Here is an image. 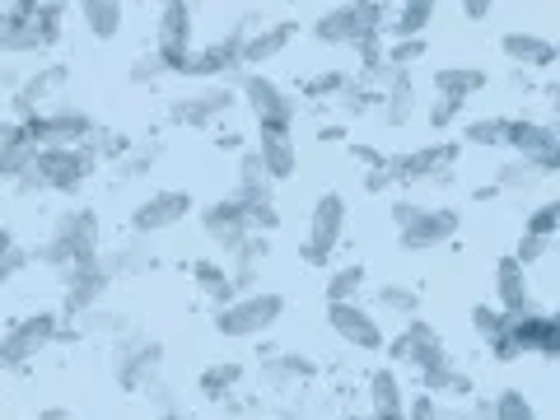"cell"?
<instances>
[{
  "instance_id": "cell-1",
  "label": "cell",
  "mask_w": 560,
  "mask_h": 420,
  "mask_svg": "<svg viewBox=\"0 0 560 420\" xmlns=\"http://www.w3.org/2000/svg\"><path fill=\"white\" fill-rule=\"evenodd\" d=\"M47 267H75V261H94L103 257V220L98 210L90 206H75V210H61L57 224H51V238L43 243L38 253Z\"/></svg>"
},
{
  "instance_id": "cell-2",
  "label": "cell",
  "mask_w": 560,
  "mask_h": 420,
  "mask_svg": "<svg viewBox=\"0 0 560 420\" xmlns=\"http://www.w3.org/2000/svg\"><path fill=\"white\" fill-rule=\"evenodd\" d=\"M393 224H397V248L401 253H430L463 230V210L453 206H420V201H393Z\"/></svg>"
},
{
  "instance_id": "cell-3",
  "label": "cell",
  "mask_w": 560,
  "mask_h": 420,
  "mask_svg": "<svg viewBox=\"0 0 560 420\" xmlns=\"http://www.w3.org/2000/svg\"><path fill=\"white\" fill-rule=\"evenodd\" d=\"M285 318V294L276 290H243L230 304L215 308V331L224 341H253L267 337V331Z\"/></svg>"
},
{
  "instance_id": "cell-4",
  "label": "cell",
  "mask_w": 560,
  "mask_h": 420,
  "mask_svg": "<svg viewBox=\"0 0 560 420\" xmlns=\"http://www.w3.org/2000/svg\"><path fill=\"white\" fill-rule=\"evenodd\" d=\"M98 154L94 145H43L33 154L28 178L38 183V191H61V197H75V191L94 178Z\"/></svg>"
},
{
  "instance_id": "cell-5",
  "label": "cell",
  "mask_w": 560,
  "mask_h": 420,
  "mask_svg": "<svg viewBox=\"0 0 560 420\" xmlns=\"http://www.w3.org/2000/svg\"><path fill=\"white\" fill-rule=\"evenodd\" d=\"M243 38H248V28L234 24V28H230V38H220V43H210V47H191V51H183V57L168 66V75H183V80H210V84H230V80H238V75H243V61H238Z\"/></svg>"
},
{
  "instance_id": "cell-6",
  "label": "cell",
  "mask_w": 560,
  "mask_h": 420,
  "mask_svg": "<svg viewBox=\"0 0 560 420\" xmlns=\"http://www.w3.org/2000/svg\"><path fill=\"white\" fill-rule=\"evenodd\" d=\"M57 341H61V313H51V308L28 313V318L10 323L5 337H0V364H5V370H28V364Z\"/></svg>"
},
{
  "instance_id": "cell-7",
  "label": "cell",
  "mask_w": 560,
  "mask_h": 420,
  "mask_svg": "<svg viewBox=\"0 0 560 420\" xmlns=\"http://www.w3.org/2000/svg\"><path fill=\"white\" fill-rule=\"evenodd\" d=\"M346 220H350V206L341 191H323L308 210V238L300 243V257L308 267H331V253L341 248L346 238Z\"/></svg>"
},
{
  "instance_id": "cell-8",
  "label": "cell",
  "mask_w": 560,
  "mask_h": 420,
  "mask_svg": "<svg viewBox=\"0 0 560 420\" xmlns=\"http://www.w3.org/2000/svg\"><path fill=\"white\" fill-rule=\"evenodd\" d=\"M238 94L248 103V113L257 127H271V131H294L300 121V98L290 90H280L276 80H267L261 70H243L238 75Z\"/></svg>"
},
{
  "instance_id": "cell-9",
  "label": "cell",
  "mask_w": 560,
  "mask_h": 420,
  "mask_svg": "<svg viewBox=\"0 0 560 420\" xmlns=\"http://www.w3.org/2000/svg\"><path fill=\"white\" fill-rule=\"evenodd\" d=\"M20 127L28 131V140L33 145H90V140L98 136V127H94V117L84 113V108H75V103H57V108H43V113H33V117H24Z\"/></svg>"
},
{
  "instance_id": "cell-10",
  "label": "cell",
  "mask_w": 560,
  "mask_h": 420,
  "mask_svg": "<svg viewBox=\"0 0 560 420\" xmlns=\"http://www.w3.org/2000/svg\"><path fill=\"white\" fill-rule=\"evenodd\" d=\"M504 145L514 150V160H528L541 178H551L560 168V136L551 121H537V117H510L504 121Z\"/></svg>"
},
{
  "instance_id": "cell-11",
  "label": "cell",
  "mask_w": 560,
  "mask_h": 420,
  "mask_svg": "<svg viewBox=\"0 0 560 420\" xmlns=\"http://www.w3.org/2000/svg\"><path fill=\"white\" fill-rule=\"evenodd\" d=\"M108 285H113V271L103 257L61 267V318H84L90 308H98L108 300Z\"/></svg>"
},
{
  "instance_id": "cell-12",
  "label": "cell",
  "mask_w": 560,
  "mask_h": 420,
  "mask_svg": "<svg viewBox=\"0 0 560 420\" xmlns=\"http://www.w3.org/2000/svg\"><path fill=\"white\" fill-rule=\"evenodd\" d=\"M458 154H463L458 140H430V145L388 160V173H393V183H401V187H411V183H448L453 178L448 168L458 164Z\"/></svg>"
},
{
  "instance_id": "cell-13",
  "label": "cell",
  "mask_w": 560,
  "mask_h": 420,
  "mask_svg": "<svg viewBox=\"0 0 560 420\" xmlns=\"http://www.w3.org/2000/svg\"><path fill=\"white\" fill-rule=\"evenodd\" d=\"M383 350H388V360H397V364H407V370H430V364H440L444 355H448V346H444V337H440V327L434 323H425V318H411L401 323V331L393 341H383Z\"/></svg>"
},
{
  "instance_id": "cell-14",
  "label": "cell",
  "mask_w": 560,
  "mask_h": 420,
  "mask_svg": "<svg viewBox=\"0 0 560 420\" xmlns=\"http://www.w3.org/2000/svg\"><path fill=\"white\" fill-rule=\"evenodd\" d=\"M510 341L518 346V355H541V360H556L560 355V318L547 308H523V313H510Z\"/></svg>"
},
{
  "instance_id": "cell-15",
  "label": "cell",
  "mask_w": 560,
  "mask_h": 420,
  "mask_svg": "<svg viewBox=\"0 0 560 420\" xmlns=\"http://www.w3.org/2000/svg\"><path fill=\"white\" fill-rule=\"evenodd\" d=\"M191 210H197L191 191H183V187H160V191H150V197L131 210V230H136L140 238L164 234V230H173V224H183Z\"/></svg>"
},
{
  "instance_id": "cell-16",
  "label": "cell",
  "mask_w": 560,
  "mask_h": 420,
  "mask_svg": "<svg viewBox=\"0 0 560 420\" xmlns=\"http://www.w3.org/2000/svg\"><path fill=\"white\" fill-rule=\"evenodd\" d=\"M327 327L337 331V341L346 346H355V350H383V318L370 308V304H360V300H346V304H327Z\"/></svg>"
},
{
  "instance_id": "cell-17",
  "label": "cell",
  "mask_w": 560,
  "mask_h": 420,
  "mask_svg": "<svg viewBox=\"0 0 560 420\" xmlns=\"http://www.w3.org/2000/svg\"><path fill=\"white\" fill-rule=\"evenodd\" d=\"M191 33H197V14H191V0H160V14H154V57L164 61V70L191 51Z\"/></svg>"
},
{
  "instance_id": "cell-18",
  "label": "cell",
  "mask_w": 560,
  "mask_h": 420,
  "mask_svg": "<svg viewBox=\"0 0 560 420\" xmlns=\"http://www.w3.org/2000/svg\"><path fill=\"white\" fill-rule=\"evenodd\" d=\"M234 103H238V94L230 90V84H206V90L187 94V98H173L168 117L178 121V127H187V131H210L224 113L234 108Z\"/></svg>"
},
{
  "instance_id": "cell-19",
  "label": "cell",
  "mask_w": 560,
  "mask_h": 420,
  "mask_svg": "<svg viewBox=\"0 0 560 420\" xmlns=\"http://www.w3.org/2000/svg\"><path fill=\"white\" fill-rule=\"evenodd\" d=\"M201 234L210 238V248H220V257H230L243 238H248V206L238 197H220L201 206Z\"/></svg>"
},
{
  "instance_id": "cell-20",
  "label": "cell",
  "mask_w": 560,
  "mask_h": 420,
  "mask_svg": "<svg viewBox=\"0 0 560 420\" xmlns=\"http://www.w3.org/2000/svg\"><path fill=\"white\" fill-rule=\"evenodd\" d=\"M313 38H318L323 47H360L364 38H383V33H374L370 24H364L360 0H341V5H331V10L318 14Z\"/></svg>"
},
{
  "instance_id": "cell-21",
  "label": "cell",
  "mask_w": 560,
  "mask_h": 420,
  "mask_svg": "<svg viewBox=\"0 0 560 420\" xmlns=\"http://www.w3.org/2000/svg\"><path fill=\"white\" fill-rule=\"evenodd\" d=\"M160 364H164V341H154V337H131L127 346H117V360H113V374L121 388H150L154 374H160Z\"/></svg>"
},
{
  "instance_id": "cell-22",
  "label": "cell",
  "mask_w": 560,
  "mask_h": 420,
  "mask_svg": "<svg viewBox=\"0 0 560 420\" xmlns=\"http://www.w3.org/2000/svg\"><path fill=\"white\" fill-rule=\"evenodd\" d=\"M66 80H70L66 66H43L38 75L20 80V84H14V94H10V117L24 121V117H33V113H43L47 98H57V90H66Z\"/></svg>"
},
{
  "instance_id": "cell-23",
  "label": "cell",
  "mask_w": 560,
  "mask_h": 420,
  "mask_svg": "<svg viewBox=\"0 0 560 420\" xmlns=\"http://www.w3.org/2000/svg\"><path fill=\"white\" fill-rule=\"evenodd\" d=\"M253 154L261 160L271 183H285L294 178V168H300V145H294V131H271V127H257V145Z\"/></svg>"
},
{
  "instance_id": "cell-24",
  "label": "cell",
  "mask_w": 560,
  "mask_h": 420,
  "mask_svg": "<svg viewBox=\"0 0 560 420\" xmlns=\"http://www.w3.org/2000/svg\"><path fill=\"white\" fill-rule=\"evenodd\" d=\"M294 33H300V24H294V20H276V24H261L257 33H248V38H243V51H238L243 70H257V66L276 61L280 51L294 43Z\"/></svg>"
},
{
  "instance_id": "cell-25",
  "label": "cell",
  "mask_w": 560,
  "mask_h": 420,
  "mask_svg": "<svg viewBox=\"0 0 560 420\" xmlns=\"http://www.w3.org/2000/svg\"><path fill=\"white\" fill-rule=\"evenodd\" d=\"M500 51H504V61H514L523 70H551L556 57H560L556 43L541 38V33H533V28H510L500 38Z\"/></svg>"
},
{
  "instance_id": "cell-26",
  "label": "cell",
  "mask_w": 560,
  "mask_h": 420,
  "mask_svg": "<svg viewBox=\"0 0 560 420\" xmlns=\"http://www.w3.org/2000/svg\"><path fill=\"white\" fill-rule=\"evenodd\" d=\"M495 304H500L504 313L533 308V280H528V267H523L514 253L495 261Z\"/></svg>"
},
{
  "instance_id": "cell-27",
  "label": "cell",
  "mask_w": 560,
  "mask_h": 420,
  "mask_svg": "<svg viewBox=\"0 0 560 420\" xmlns=\"http://www.w3.org/2000/svg\"><path fill=\"white\" fill-rule=\"evenodd\" d=\"M420 393H430V397H453V401H467V397H477V383H471L467 370H458V360L444 355L440 364H430V370H420Z\"/></svg>"
},
{
  "instance_id": "cell-28",
  "label": "cell",
  "mask_w": 560,
  "mask_h": 420,
  "mask_svg": "<svg viewBox=\"0 0 560 420\" xmlns=\"http://www.w3.org/2000/svg\"><path fill=\"white\" fill-rule=\"evenodd\" d=\"M401 407H407V388H401V374L393 364L370 374V420H401Z\"/></svg>"
},
{
  "instance_id": "cell-29",
  "label": "cell",
  "mask_w": 560,
  "mask_h": 420,
  "mask_svg": "<svg viewBox=\"0 0 560 420\" xmlns=\"http://www.w3.org/2000/svg\"><path fill=\"white\" fill-rule=\"evenodd\" d=\"M261 261H267V234H248L230 257H224V267H230V280H234L238 294H243V290H257Z\"/></svg>"
},
{
  "instance_id": "cell-30",
  "label": "cell",
  "mask_w": 560,
  "mask_h": 420,
  "mask_svg": "<svg viewBox=\"0 0 560 420\" xmlns=\"http://www.w3.org/2000/svg\"><path fill=\"white\" fill-rule=\"evenodd\" d=\"M383 121L388 127H407L411 113H416V80H411V70H393L388 80H383Z\"/></svg>"
},
{
  "instance_id": "cell-31",
  "label": "cell",
  "mask_w": 560,
  "mask_h": 420,
  "mask_svg": "<svg viewBox=\"0 0 560 420\" xmlns=\"http://www.w3.org/2000/svg\"><path fill=\"white\" fill-rule=\"evenodd\" d=\"M80 20L90 28V38L113 43L121 33V20H127V0H80Z\"/></svg>"
},
{
  "instance_id": "cell-32",
  "label": "cell",
  "mask_w": 560,
  "mask_h": 420,
  "mask_svg": "<svg viewBox=\"0 0 560 420\" xmlns=\"http://www.w3.org/2000/svg\"><path fill=\"white\" fill-rule=\"evenodd\" d=\"M191 280H197V290L206 294L210 304H230L234 300V280H230V267H224V257H197L191 261Z\"/></svg>"
},
{
  "instance_id": "cell-33",
  "label": "cell",
  "mask_w": 560,
  "mask_h": 420,
  "mask_svg": "<svg viewBox=\"0 0 560 420\" xmlns=\"http://www.w3.org/2000/svg\"><path fill=\"white\" fill-rule=\"evenodd\" d=\"M271 178H267V168H261V160L253 150H243L238 154V183H234V197L243 206H257V201H271Z\"/></svg>"
},
{
  "instance_id": "cell-34",
  "label": "cell",
  "mask_w": 560,
  "mask_h": 420,
  "mask_svg": "<svg viewBox=\"0 0 560 420\" xmlns=\"http://www.w3.org/2000/svg\"><path fill=\"white\" fill-rule=\"evenodd\" d=\"M248 378V370H243V360H215V364H206L201 378H197V388L201 397L210 401H224V397H234V388Z\"/></svg>"
},
{
  "instance_id": "cell-35",
  "label": "cell",
  "mask_w": 560,
  "mask_h": 420,
  "mask_svg": "<svg viewBox=\"0 0 560 420\" xmlns=\"http://www.w3.org/2000/svg\"><path fill=\"white\" fill-rule=\"evenodd\" d=\"M486 84H490V75L481 66H440L434 70V90L453 94V98H471V94H481Z\"/></svg>"
},
{
  "instance_id": "cell-36",
  "label": "cell",
  "mask_w": 560,
  "mask_h": 420,
  "mask_svg": "<svg viewBox=\"0 0 560 420\" xmlns=\"http://www.w3.org/2000/svg\"><path fill=\"white\" fill-rule=\"evenodd\" d=\"M434 10H440V0H401L397 14L388 20V33L393 38H425Z\"/></svg>"
},
{
  "instance_id": "cell-37",
  "label": "cell",
  "mask_w": 560,
  "mask_h": 420,
  "mask_svg": "<svg viewBox=\"0 0 560 420\" xmlns=\"http://www.w3.org/2000/svg\"><path fill=\"white\" fill-rule=\"evenodd\" d=\"M33 154H38V145L28 140L24 127H14V136L0 145V183H20L24 173L33 168Z\"/></svg>"
},
{
  "instance_id": "cell-38",
  "label": "cell",
  "mask_w": 560,
  "mask_h": 420,
  "mask_svg": "<svg viewBox=\"0 0 560 420\" xmlns=\"http://www.w3.org/2000/svg\"><path fill=\"white\" fill-rule=\"evenodd\" d=\"M364 285H370V271L360 261H346V267H331L323 294H327V304H346V300H360Z\"/></svg>"
},
{
  "instance_id": "cell-39",
  "label": "cell",
  "mask_w": 560,
  "mask_h": 420,
  "mask_svg": "<svg viewBox=\"0 0 560 420\" xmlns=\"http://www.w3.org/2000/svg\"><path fill=\"white\" fill-rule=\"evenodd\" d=\"M374 313H378V318L388 313V318H401V323H407L411 313H416V290H411V285H397V280H388V285H378V290H374Z\"/></svg>"
},
{
  "instance_id": "cell-40",
  "label": "cell",
  "mask_w": 560,
  "mask_h": 420,
  "mask_svg": "<svg viewBox=\"0 0 560 420\" xmlns=\"http://www.w3.org/2000/svg\"><path fill=\"white\" fill-rule=\"evenodd\" d=\"M313 374V364L300 360V355H271V360H261V378L271 383V388H290V383H300Z\"/></svg>"
},
{
  "instance_id": "cell-41",
  "label": "cell",
  "mask_w": 560,
  "mask_h": 420,
  "mask_svg": "<svg viewBox=\"0 0 560 420\" xmlns=\"http://www.w3.org/2000/svg\"><path fill=\"white\" fill-rule=\"evenodd\" d=\"M541 183V173L528 164V160H504L500 168H495V191H533Z\"/></svg>"
},
{
  "instance_id": "cell-42",
  "label": "cell",
  "mask_w": 560,
  "mask_h": 420,
  "mask_svg": "<svg viewBox=\"0 0 560 420\" xmlns=\"http://www.w3.org/2000/svg\"><path fill=\"white\" fill-rule=\"evenodd\" d=\"M490 420H541V416L518 388H504L500 397H490Z\"/></svg>"
},
{
  "instance_id": "cell-43",
  "label": "cell",
  "mask_w": 560,
  "mask_h": 420,
  "mask_svg": "<svg viewBox=\"0 0 560 420\" xmlns=\"http://www.w3.org/2000/svg\"><path fill=\"white\" fill-rule=\"evenodd\" d=\"M103 261H108L113 280H117V276H136V271H150V267H154L150 248H140V243H127V248H117L113 257H103Z\"/></svg>"
},
{
  "instance_id": "cell-44",
  "label": "cell",
  "mask_w": 560,
  "mask_h": 420,
  "mask_svg": "<svg viewBox=\"0 0 560 420\" xmlns=\"http://www.w3.org/2000/svg\"><path fill=\"white\" fill-rule=\"evenodd\" d=\"M504 121L510 117H471L463 127L467 145H504Z\"/></svg>"
},
{
  "instance_id": "cell-45",
  "label": "cell",
  "mask_w": 560,
  "mask_h": 420,
  "mask_svg": "<svg viewBox=\"0 0 560 420\" xmlns=\"http://www.w3.org/2000/svg\"><path fill=\"white\" fill-rule=\"evenodd\" d=\"M556 230H560V201H541L523 220V234H537V238H556Z\"/></svg>"
},
{
  "instance_id": "cell-46",
  "label": "cell",
  "mask_w": 560,
  "mask_h": 420,
  "mask_svg": "<svg viewBox=\"0 0 560 420\" xmlns=\"http://www.w3.org/2000/svg\"><path fill=\"white\" fill-rule=\"evenodd\" d=\"M346 84H350V80L341 75V70H323V75H308V80L300 84V94H304V98H337Z\"/></svg>"
},
{
  "instance_id": "cell-47",
  "label": "cell",
  "mask_w": 560,
  "mask_h": 420,
  "mask_svg": "<svg viewBox=\"0 0 560 420\" xmlns=\"http://www.w3.org/2000/svg\"><path fill=\"white\" fill-rule=\"evenodd\" d=\"M463 108H467V98H453V94H440L430 103V131H448L453 121L463 117Z\"/></svg>"
},
{
  "instance_id": "cell-48",
  "label": "cell",
  "mask_w": 560,
  "mask_h": 420,
  "mask_svg": "<svg viewBox=\"0 0 560 420\" xmlns=\"http://www.w3.org/2000/svg\"><path fill=\"white\" fill-rule=\"evenodd\" d=\"M504 318H510V313H504L500 304H477V308H471V331H477L481 341H490L504 327Z\"/></svg>"
},
{
  "instance_id": "cell-49",
  "label": "cell",
  "mask_w": 560,
  "mask_h": 420,
  "mask_svg": "<svg viewBox=\"0 0 560 420\" xmlns=\"http://www.w3.org/2000/svg\"><path fill=\"white\" fill-rule=\"evenodd\" d=\"M383 57H388L393 70H411L420 57H425V38H397L388 51H383Z\"/></svg>"
},
{
  "instance_id": "cell-50",
  "label": "cell",
  "mask_w": 560,
  "mask_h": 420,
  "mask_svg": "<svg viewBox=\"0 0 560 420\" xmlns=\"http://www.w3.org/2000/svg\"><path fill=\"white\" fill-rule=\"evenodd\" d=\"M337 98H341V108H346L350 117H360V113H370L374 103H378V90H374V84H346Z\"/></svg>"
},
{
  "instance_id": "cell-51",
  "label": "cell",
  "mask_w": 560,
  "mask_h": 420,
  "mask_svg": "<svg viewBox=\"0 0 560 420\" xmlns=\"http://www.w3.org/2000/svg\"><path fill=\"white\" fill-rule=\"evenodd\" d=\"M80 323H84V331H98V337H108V331L117 337V331H127V313H98V308H90Z\"/></svg>"
},
{
  "instance_id": "cell-52",
  "label": "cell",
  "mask_w": 560,
  "mask_h": 420,
  "mask_svg": "<svg viewBox=\"0 0 560 420\" xmlns=\"http://www.w3.org/2000/svg\"><path fill=\"white\" fill-rule=\"evenodd\" d=\"M248 230H253V234H276V230H280V210H276V201H257V206H248Z\"/></svg>"
},
{
  "instance_id": "cell-53",
  "label": "cell",
  "mask_w": 560,
  "mask_h": 420,
  "mask_svg": "<svg viewBox=\"0 0 560 420\" xmlns=\"http://www.w3.org/2000/svg\"><path fill=\"white\" fill-rule=\"evenodd\" d=\"M401 420H440V397H430V393L407 397V407H401Z\"/></svg>"
},
{
  "instance_id": "cell-54",
  "label": "cell",
  "mask_w": 560,
  "mask_h": 420,
  "mask_svg": "<svg viewBox=\"0 0 560 420\" xmlns=\"http://www.w3.org/2000/svg\"><path fill=\"white\" fill-rule=\"evenodd\" d=\"M440 420H490V401L486 397H467L463 407H453V411L440 407Z\"/></svg>"
},
{
  "instance_id": "cell-55",
  "label": "cell",
  "mask_w": 560,
  "mask_h": 420,
  "mask_svg": "<svg viewBox=\"0 0 560 420\" xmlns=\"http://www.w3.org/2000/svg\"><path fill=\"white\" fill-rule=\"evenodd\" d=\"M547 253H551V238H537V234H523L518 248H514V257L523 261V267H533V261H541Z\"/></svg>"
},
{
  "instance_id": "cell-56",
  "label": "cell",
  "mask_w": 560,
  "mask_h": 420,
  "mask_svg": "<svg viewBox=\"0 0 560 420\" xmlns=\"http://www.w3.org/2000/svg\"><path fill=\"white\" fill-rule=\"evenodd\" d=\"M24 267H28V253H24V248H14V253H10L5 261H0V290H5V285H10V280H14V276H20Z\"/></svg>"
},
{
  "instance_id": "cell-57",
  "label": "cell",
  "mask_w": 560,
  "mask_h": 420,
  "mask_svg": "<svg viewBox=\"0 0 560 420\" xmlns=\"http://www.w3.org/2000/svg\"><path fill=\"white\" fill-rule=\"evenodd\" d=\"M388 187H393V173H388V164H378V168L364 173V191H370V197H374V191H388Z\"/></svg>"
},
{
  "instance_id": "cell-58",
  "label": "cell",
  "mask_w": 560,
  "mask_h": 420,
  "mask_svg": "<svg viewBox=\"0 0 560 420\" xmlns=\"http://www.w3.org/2000/svg\"><path fill=\"white\" fill-rule=\"evenodd\" d=\"M458 5H463V14H467L471 24H486L490 10H495V0H458Z\"/></svg>"
},
{
  "instance_id": "cell-59",
  "label": "cell",
  "mask_w": 560,
  "mask_h": 420,
  "mask_svg": "<svg viewBox=\"0 0 560 420\" xmlns=\"http://www.w3.org/2000/svg\"><path fill=\"white\" fill-rule=\"evenodd\" d=\"M160 75H168V70H164V61H160V57H154L150 66H145V61H140V66L131 70V80H136V84H154V80H160Z\"/></svg>"
},
{
  "instance_id": "cell-60",
  "label": "cell",
  "mask_w": 560,
  "mask_h": 420,
  "mask_svg": "<svg viewBox=\"0 0 560 420\" xmlns=\"http://www.w3.org/2000/svg\"><path fill=\"white\" fill-rule=\"evenodd\" d=\"M10 253H14V234L5 230V224H0V261H5Z\"/></svg>"
},
{
  "instance_id": "cell-61",
  "label": "cell",
  "mask_w": 560,
  "mask_h": 420,
  "mask_svg": "<svg viewBox=\"0 0 560 420\" xmlns=\"http://www.w3.org/2000/svg\"><path fill=\"white\" fill-rule=\"evenodd\" d=\"M14 127H20V121H14V117H0V145H5V140L14 136Z\"/></svg>"
},
{
  "instance_id": "cell-62",
  "label": "cell",
  "mask_w": 560,
  "mask_h": 420,
  "mask_svg": "<svg viewBox=\"0 0 560 420\" xmlns=\"http://www.w3.org/2000/svg\"><path fill=\"white\" fill-rule=\"evenodd\" d=\"M160 420H178V416H160Z\"/></svg>"
},
{
  "instance_id": "cell-63",
  "label": "cell",
  "mask_w": 560,
  "mask_h": 420,
  "mask_svg": "<svg viewBox=\"0 0 560 420\" xmlns=\"http://www.w3.org/2000/svg\"><path fill=\"white\" fill-rule=\"evenodd\" d=\"M355 420H370V416H355Z\"/></svg>"
},
{
  "instance_id": "cell-64",
  "label": "cell",
  "mask_w": 560,
  "mask_h": 420,
  "mask_svg": "<svg viewBox=\"0 0 560 420\" xmlns=\"http://www.w3.org/2000/svg\"><path fill=\"white\" fill-rule=\"evenodd\" d=\"M0 5H5V0H0Z\"/></svg>"
}]
</instances>
